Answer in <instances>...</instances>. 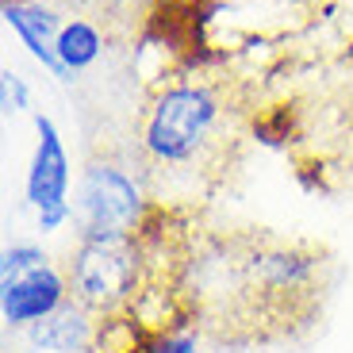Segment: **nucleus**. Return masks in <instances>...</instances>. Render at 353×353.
Instances as JSON below:
<instances>
[{"instance_id":"obj_7","label":"nucleus","mask_w":353,"mask_h":353,"mask_svg":"<svg viewBox=\"0 0 353 353\" xmlns=\"http://www.w3.org/2000/svg\"><path fill=\"white\" fill-rule=\"evenodd\" d=\"M4 23L16 31V39L27 46L43 70H50L58 81H70L62 58H58V35H62V19L54 16L46 4L35 0H4Z\"/></svg>"},{"instance_id":"obj_3","label":"nucleus","mask_w":353,"mask_h":353,"mask_svg":"<svg viewBox=\"0 0 353 353\" xmlns=\"http://www.w3.org/2000/svg\"><path fill=\"white\" fill-rule=\"evenodd\" d=\"M73 227L77 239H142L146 192L119 161L92 158L73 188Z\"/></svg>"},{"instance_id":"obj_6","label":"nucleus","mask_w":353,"mask_h":353,"mask_svg":"<svg viewBox=\"0 0 353 353\" xmlns=\"http://www.w3.org/2000/svg\"><path fill=\"white\" fill-rule=\"evenodd\" d=\"M104 327L108 319L92 315L77 300H70L65 307L46 315L43 323L23 330V338L35 353H97L104 345Z\"/></svg>"},{"instance_id":"obj_11","label":"nucleus","mask_w":353,"mask_h":353,"mask_svg":"<svg viewBox=\"0 0 353 353\" xmlns=\"http://www.w3.org/2000/svg\"><path fill=\"white\" fill-rule=\"evenodd\" d=\"M0 108H4V115H23L31 108V88L16 70L0 73Z\"/></svg>"},{"instance_id":"obj_2","label":"nucleus","mask_w":353,"mask_h":353,"mask_svg":"<svg viewBox=\"0 0 353 353\" xmlns=\"http://www.w3.org/2000/svg\"><path fill=\"white\" fill-rule=\"evenodd\" d=\"M219 115L223 104L215 88L192 81L161 88L142 119V150L154 165H188L208 150Z\"/></svg>"},{"instance_id":"obj_1","label":"nucleus","mask_w":353,"mask_h":353,"mask_svg":"<svg viewBox=\"0 0 353 353\" xmlns=\"http://www.w3.org/2000/svg\"><path fill=\"white\" fill-rule=\"evenodd\" d=\"M70 292L100 319H119L142 292L146 242L142 239H77L65 261Z\"/></svg>"},{"instance_id":"obj_8","label":"nucleus","mask_w":353,"mask_h":353,"mask_svg":"<svg viewBox=\"0 0 353 353\" xmlns=\"http://www.w3.org/2000/svg\"><path fill=\"white\" fill-rule=\"evenodd\" d=\"M100 54H104V35H100L97 23H88V19H70V23H62L58 58H62L70 77L73 73H85L88 65H97Z\"/></svg>"},{"instance_id":"obj_10","label":"nucleus","mask_w":353,"mask_h":353,"mask_svg":"<svg viewBox=\"0 0 353 353\" xmlns=\"http://www.w3.org/2000/svg\"><path fill=\"white\" fill-rule=\"evenodd\" d=\"M46 261H54V257L46 254L39 242H12V246H4V254H0V281L31 273V269H39V265H46Z\"/></svg>"},{"instance_id":"obj_9","label":"nucleus","mask_w":353,"mask_h":353,"mask_svg":"<svg viewBox=\"0 0 353 353\" xmlns=\"http://www.w3.org/2000/svg\"><path fill=\"white\" fill-rule=\"evenodd\" d=\"M131 353H200V334L188 323H173V327H161L154 334H146L139 342V350Z\"/></svg>"},{"instance_id":"obj_5","label":"nucleus","mask_w":353,"mask_h":353,"mask_svg":"<svg viewBox=\"0 0 353 353\" xmlns=\"http://www.w3.org/2000/svg\"><path fill=\"white\" fill-rule=\"evenodd\" d=\"M70 300H73L70 276L54 261L0 281V319H4L8 330H19V334L31 330L35 323H43L46 315H54L58 307H65Z\"/></svg>"},{"instance_id":"obj_4","label":"nucleus","mask_w":353,"mask_h":353,"mask_svg":"<svg viewBox=\"0 0 353 353\" xmlns=\"http://www.w3.org/2000/svg\"><path fill=\"white\" fill-rule=\"evenodd\" d=\"M35 154L23 176V200L35 212V223L43 234H58L65 223H73V203H70V154H65L62 131L50 115L35 112Z\"/></svg>"}]
</instances>
